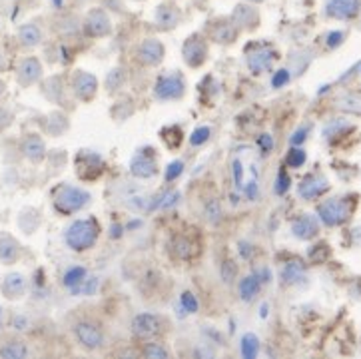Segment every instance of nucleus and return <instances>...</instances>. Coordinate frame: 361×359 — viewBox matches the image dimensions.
<instances>
[{
  "label": "nucleus",
  "mask_w": 361,
  "mask_h": 359,
  "mask_svg": "<svg viewBox=\"0 0 361 359\" xmlns=\"http://www.w3.org/2000/svg\"><path fill=\"white\" fill-rule=\"evenodd\" d=\"M98 238H100V224L96 222V218L76 220L64 232V241L72 252L92 250L96 246Z\"/></svg>",
  "instance_id": "obj_1"
},
{
  "label": "nucleus",
  "mask_w": 361,
  "mask_h": 359,
  "mask_svg": "<svg viewBox=\"0 0 361 359\" xmlns=\"http://www.w3.org/2000/svg\"><path fill=\"white\" fill-rule=\"evenodd\" d=\"M90 204V194L78 186L61 184L52 192V206L61 216H72Z\"/></svg>",
  "instance_id": "obj_2"
},
{
  "label": "nucleus",
  "mask_w": 361,
  "mask_h": 359,
  "mask_svg": "<svg viewBox=\"0 0 361 359\" xmlns=\"http://www.w3.org/2000/svg\"><path fill=\"white\" fill-rule=\"evenodd\" d=\"M210 56V42L204 34H190L182 46V58L190 68H200Z\"/></svg>",
  "instance_id": "obj_3"
},
{
  "label": "nucleus",
  "mask_w": 361,
  "mask_h": 359,
  "mask_svg": "<svg viewBox=\"0 0 361 359\" xmlns=\"http://www.w3.org/2000/svg\"><path fill=\"white\" fill-rule=\"evenodd\" d=\"M166 319L156 314H138L132 319V333L142 342H154L166 331Z\"/></svg>",
  "instance_id": "obj_4"
},
{
  "label": "nucleus",
  "mask_w": 361,
  "mask_h": 359,
  "mask_svg": "<svg viewBox=\"0 0 361 359\" xmlns=\"http://www.w3.org/2000/svg\"><path fill=\"white\" fill-rule=\"evenodd\" d=\"M154 94L162 102L182 100L186 96V80H184V76L178 74V72L160 76L158 82H156V86H154Z\"/></svg>",
  "instance_id": "obj_5"
},
{
  "label": "nucleus",
  "mask_w": 361,
  "mask_h": 359,
  "mask_svg": "<svg viewBox=\"0 0 361 359\" xmlns=\"http://www.w3.org/2000/svg\"><path fill=\"white\" fill-rule=\"evenodd\" d=\"M74 337L80 347H84L86 351H96L100 349L106 342V335L102 328L94 321L82 319L74 326Z\"/></svg>",
  "instance_id": "obj_6"
},
{
  "label": "nucleus",
  "mask_w": 361,
  "mask_h": 359,
  "mask_svg": "<svg viewBox=\"0 0 361 359\" xmlns=\"http://www.w3.org/2000/svg\"><path fill=\"white\" fill-rule=\"evenodd\" d=\"M74 166L76 172H78V178L84 180V182L100 178L102 172H104L102 156H98L96 152H90V150H80V154L74 158Z\"/></svg>",
  "instance_id": "obj_7"
},
{
  "label": "nucleus",
  "mask_w": 361,
  "mask_h": 359,
  "mask_svg": "<svg viewBox=\"0 0 361 359\" xmlns=\"http://www.w3.org/2000/svg\"><path fill=\"white\" fill-rule=\"evenodd\" d=\"M82 30L88 38H106L112 34V20L104 8H92L88 15L84 16Z\"/></svg>",
  "instance_id": "obj_8"
},
{
  "label": "nucleus",
  "mask_w": 361,
  "mask_h": 359,
  "mask_svg": "<svg viewBox=\"0 0 361 359\" xmlns=\"http://www.w3.org/2000/svg\"><path fill=\"white\" fill-rule=\"evenodd\" d=\"M70 90L80 102H92L98 94V78L86 70H76L70 78Z\"/></svg>",
  "instance_id": "obj_9"
},
{
  "label": "nucleus",
  "mask_w": 361,
  "mask_h": 359,
  "mask_svg": "<svg viewBox=\"0 0 361 359\" xmlns=\"http://www.w3.org/2000/svg\"><path fill=\"white\" fill-rule=\"evenodd\" d=\"M45 76V68L42 62L36 56H26L18 62L16 66V80L22 88H31L34 84H38Z\"/></svg>",
  "instance_id": "obj_10"
},
{
  "label": "nucleus",
  "mask_w": 361,
  "mask_h": 359,
  "mask_svg": "<svg viewBox=\"0 0 361 359\" xmlns=\"http://www.w3.org/2000/svg\"><path fill=\"white\" fill-rule=\"evenodd\" d=\"M64 285L76 296H84V294H92L96 289V280L88 276L86 268L74 266L64 273Z\"/></svg>",
  "instance_id": "obj_11"
},
{
  "label": "nucleus",
  "mask_w": 361,
  "mask_h": 359,
  "mask_svg": "<svg viewBox=\"0 0 361 359\" xmlns=\"http://www.w3.org/2000/svg\"><path fill=\"white\" fill-rule=\"evenodd\" d=\"M238 36L240 30L232 22V18H216L208 24V40L216 45H234Z\"/></svg>",
  "instance_id": "obj_12"
},
{
  "label": "nucleus",
  "mask_w": 361,
  "mask_h": 359,
  "mask_svg": "<svg viewBox=\"0 0 361 359\" xmlns=\"http://www.w3.org/2000/svg\"><path fill=\"white\" fill-rule=\"evenodd\" d=\"M166 48L158 38H146V40H142L138 45V48H136V58H138V62L144 64V66H148V68H154V66L162 64Z\"/></svg>",
  "instance_id": "obj_13"
},
{
  "label": "nucleus",
  "mask_w": 361,
  "mask_h": 359,
  "mask_svg": "<svg viewBox=\"0 0 361 359\" xmlns=\"http://www.w3.org/2000/svg\"><path fill=\"white\" fill-rule=\"evenodd\" d=\"M154 22L160 30H174L182 22V10L180 6L174 0H166L158 8H156V16Z\"/></svg>",
  "instance_id": "obj_14"
},
{
  "label": "nucleus",
  "mask_w": 361,
  "mask_h": 359,
  "mask_svg": "<svg viewBox=\"0 0 361 359\" xmlns=\"http://www.w3.org/2000/svg\"><path fill=\"white\" fill-rule=\"evenodd\" d=\"M232 22L238 26V30H254L259 22V13L252 2H240L234 13H232Z\"/></svg>",
  "instance_id": "obj_15"
},
{
  "label": "nucleus",
  "mask_w": 361,
  "mask_h": 359,
  "mask_svg": "<svg viewBox=\"0 0 361 359\" xmlns=\"http://www.w3.org/2000/svg\"><path fill=\"white\" fill-rule=\"evenodd\" d=\"M20 152L32 164H40L46 158V144L40 134H26L20 142Z\"/></svg>",
  "instance_id": "obj_16"
},
{
  "label": "nucleus",
  "mask_w": 361,
  "mask_h": 359,
  "mask_svg": "<svg viewBox=\"0 0 361 359\" xmlns=\"http://www.w3.org/2000/svg\"><path fill=\"white\" fill-rule=\"evenodd\" d=\"M26 285H29V282H26V278L22 273L10 271V273L4 276V280L0 284V292H2V296L6 299L16 301V299H20L26 294Z\"/></svg>",
  "instance_id": "obj_17"
},
{
  "label": "nucleus",
  "mask_w": 361,
  "mask_h": 359,
  "mask_svg": "<svg viewBox=\"0 0 361 359\" xmlns=\"http://www.w3.org/2000/svg\"><path fill=\"white\" fill-rule=\"evenodd\" d=\"M158 162H156V158L150 156V154H144V150L142 152H138L134 158H132V162H130V172H132V176L140 180H148V178H154L156 174H158Z\"/></svg>",
  "instance_id": "obj_18"
},
{
  "label": "nucleus",
  "mask_w": 361,
  "mask_h": 359,
  "mask_svg": "<svg viewBox=\"0 0 361 359\" xmlns=\"http://www.w3.org/2000/svg\"><path fill=\"white\" fill-rule=\"evenodd\" d=\"M246 56H248V58H246L248 68H250L254 74H262V72H266V70L271 66L273 50L268 48V46H254Z\"/></svg>",
  "instance_id": "obj_19"
},
{
  "label": "nucleus",
  "mask_w": 361,
  "mask_h": 359,
  "mask_svg": "<svg viewBox=\"0 0 361 359\" xmlns=\"http://www.w3.org/2000/svg\"><path fill=\"white\" fill-rule=\"evenodd\" d=\"M20 257H22L20 241L8 232H0V262L6 266H13Z\"/></svg>",
  "instance_id": "obj_20"
},
{
  "label": "nucleus",
  "mask_w": 361,
  "mask_h": 359,
  "mask_svg": "<svg viewBox=\"0 0 361 359\" xmlns=\"http://www.w3.org/2000/svg\"><path fill=\"white\" fill-rule=\"evenodd\" d=\"M170 252H172V255L176 260L188 262V260L196 257L198 246L188 236H176V238H172V241H170Z\"/></svg>",
  "instance_id": "obj_21"
},
{
  "label": "nucleus",
  "mask_w": 361,
  "mask_h": 359,
  "mask_svg": "<svg viewBox=\"0 0 361 359\" xmlns=\"http://www.w3.org/2000/svg\"><path fill=\"white\" fill-rule=\"evenodd\" d=\"M42 38H45L42 29L36 22H26L18 29V42L24 48H36L42 42Z\"/></svg>",
  "instance_id": "obj_22"
},
{
  "label": "nucleus",
  "mask_w": 361,
  "mask_h": 359,
  "mask_svg": "<svg viewBox=\"0 0 361 359\" xmlns=\"http://www.w3.org/2000/svg\"><path fill=\"white\" fill-rule=\"evenodd\" d=\"M68 128H70V120H68V116H66L64 112L56 110V112H50V114H48V120H46L45 124L46 134L58 138V136L66 134Z\"/></svg>",
  "instance_id": "obj_23"
},
{
  "label": "nucleus",
  "mask_w": 361,
  "mask_h": 359,
  "mask_svg": "<svg viewBox=\"0 0 361 359\" xmlns=\"http://www.w3.org/2000/svg\"><path fill=\"white\" fill-rule=\"evenodd\" d=\"M360 0H330L328 2V15L333 18H349L358 13Z\"/></svg>",
  "instance_id": "obj_24"
},
{
  "label": "nucleus",
  "mask_w": 361,
  "mask_h": 359,
  "mask_svg": "<svg viewBox=\"0 0 361 359\" xmlns=\"http://www.w3.org/2000/svg\"><path fill=\"white\" fill-rule=\"evenodd\" d=\"M18 225L22 228V232L24 234H34L36 230H38V225H40V214H38V209L34 208H24L20 212V218H18Z\"/></svg>",
  "instance_id": "obj_25"
},
{
  "label": "nucleus",
  "mask_w": 361,
  "mask_h": 359,
  "mask_svg": "<svg viewBox=\"0 0 361 359\" xmlns=\"http://www.w3.org/2000/svg\"><path fill=\"white\" fill-rule=\"evenodd\" d=\"M64 90L66 88H64V84H62V80L58 78V76L48 78L45 84H42V94H45L46 98H48L52 104H61Z\"/></svg>",
  "instance_id": "obj_26"
},
{
  "label": "nucleus",
  "mask_w": 361,
  "mask_h": 359,
  "mask_svg": "<svg viewBox=\"0 0 361 359\" xmlns=\"http://www.w3.org/2000/svg\"><path fill=\"white\" fill-rule=\"evenodd\" d=\"M259 280H257L256 276H246L243 280L240 282V298L243 301H252V299H256V296L259 294Z\"/></svg>",
  "instance_id": "obj_27"
},
{
  "label": "nucleus",
  "mask_w": 361,
  "mask_h": 359,
  "mask_svg": "<svg viewBox=\"0 0 361 359\" xmlns=\"http://www.w3.org/2000/svg\"><path fill=\"white\" fill-rule=\"evenodd\" d=\"M29 353H31L29 347H26V344H22V342H6V344L0 347V358L6 359L26 358Z\"/></svg>",
  "instance_id": "obj_28"
},
{
  "label": "nucleus",
  "mask_w": 361,
  "mask_h": 359,
  "mask_svg": "<svg viewBox=\"0 0 361 359\" xmlns=\"http://www.w3.org/2000/svg\"><path fill=\"white\" fill-rule=\"evenodd\" d=\"M259 353V340L254 333H246L241 337V356L246 359H254Z\"/></svg>",
  "instance_id": "obj_29"
},
{
  "label": "nucleus",
  "mask_w": 361,
  "mask_h": 359,
  "mask_svg": "<svg viewBox=\"0 0 361 359\" xmlns=\"http://www.w3.org/2000/svg\"><path fill=\"white\" fill-rule=\"evenodd\" d=\"M126 84V70L124 68H114L106 76V90L108 92H116Z\"/></svg>",
  "instance_id": "obj_30"
},
{
  "label": "nucleus",
  "mask_w": 361,
  "mask_h": 359,
  "mask_svg": "<svg viewBox=\"0 0 361 359\" xmlns=\"http://www.w3.org/2000/svg\"><path fill=\"white\" fill-rule=\"evenodd\" d=\"M294 232H296V236H300V238H312V236L316 234V224H314L312 218H301V220H298V222L294 224Z\"/></svg>",
  "instance_id": "obj_31"
},
{
  "label": "nucleus",
  "mask_w": 361,
  "mask_h": 359,
  "mask_svg": "<svg viewBox=\"0 0 361 359\" xmlns=\"http://www.w3.org/2000/svg\"><path fill=\"white\" fill-rule=\"evenodd\" d=\"M142 356L144 358H170V351L166 349V345L162 344H154V342H148L144 344V349H142Z\"/></svg>",
  "instance_id": "obj_32"
},
{
  "label": "nucleus",
  "mask_w": 361,
  "mask_h": 359,
  "mask_svg": "<svg viewBox=\"0 0 361 359\" xmlns=\"http://www.w3.org/2000/svg\"><path fill=\"white\" fill-rule=\"evenodd\" d=\"M211 136V128H208V126H200V128H196L194 132H192V136H190V144L196 148V146H204L208 140H210Z\"/></svg>",
  "instance_id": "obj_33"
},
{
  "label": "nucleus",
  "mask_w": 361,
  "mask_h": 359,
  "mask_svg": "<svg viewBox=\"0 0 361 359\" xmlns=\"http://www.w3.org/2000/svg\"><path fill=\"white\" fill-rule=\"evenodd\" d=\"M323 188H328L326 186V182H314V180H305L303 182V186H301V194L305 196V198H310V196H316L319 194Z\"/></svg>",
  "instance_id": "obj_34"
},
{
  "label": "nucleus",
  "mask_w": 361,
  "mask_h": 359,
  "mask_svg": "<svg viewBox=\"0 0 361 359\" xmlns=\"http://www.w3.org/2000/svg\"><path fill=\"white\" fill-rule=\"evenodd\" d=\"M13 122H15V114H13L8 108L0 106V134L6 132V130L13 126Z\"/></svg>",
  "instance_id": "obj_35"
},
{
  "label": "nucleus",
  "mask_w": 361,
  "mask_h": 359,
  "mask_svg": "<svg viewBox=\"0 0 361 359\" xmlns=\"http://www.w3.org/2000/svg\"><path fill=\"white\" fill-rule=\"evenodd\" d=\"M182 172H184V162H182V160L172 162V164L166 168V174H164L166 182H174V180L180 176Z\"/></svg>",
  "instance_id": "obj_36"
},
{
  "label": "nucleus",
  "mask_w": 361,
  "mask_h": 359,
  "mask_svg": "<svg viewBox=\"0 0 361 359\" xmlns=\"http://www.w3.org/2000/svg\"><path fill=\"white\" fill-rule=\"evenodd\" d=\"M182 305L186 308V312L188 314H194V312H198V299L190 294V292H186V294H182Z\"/></svg>",
  "instance_id": "obj_37"
},
{
  "label": "nucleus",
  "mask_w": 361,
  "mask_h": 359,
  "mask_svg": "<svg viewBox=\"0 0 361 359\" xmlns=\"http://www.w3.org/2000/svg\"><path fill=\"white\" fill-rule=\"evenodd\" d=\"M305 160V154L301 150H291L289 156H287V164L289 166H301Z\"/></svg>",
  "instance_id": "obj_38"
},
{
  "label": "nucleus",
  "mask_w": 361,
  "mask_h": 359,
  "mask_svg": "<svg viewBox=\"0 0 361 359\" xmlns=\"http://www.w3.org/2000/svg\"><path fill=\"white\" fill-rule=\"evenodd\" d=\"M278 184H280V186H275V192H278V194H284V192L287 190V184H289V180L286 178L284 172L280 174V182H278Z\"/></svg>",
  "instance_id": "obj_39"
},
{
  "label": "nucleus",
  "mask_w": 361,
  "mask_h": 359,
  "mask_svg": "<svg viewBox=\"0 0 361 359\" xmlns=\"http://www.w3.org/2000/svg\"><path fill=\"white\" fill-rule=\"evenodd\" d=\"M287 78H289L287 70H280V74H275V78H273V86H275V88H280V86L286 82Z\"/></svg>",
  "instance_id": "obj_40"
},
{
  "label": "nucleus",
  "mask_w": 361,
  "mask_h": 359,
  "mask_svg": "<svg viewBox=\"0 0 361 359\" xmlns=\"http://www.w3.org/2000/svg\"><path fill=\"white\" fill-rule=\"evenodd\" d=\"M257 144H259V148L262 150H266L264 154H268V150L271 148V138L268 134H264L259 140H257Z\"/></svg>",
  "instance_id": "obj_41"
},
{
  "label": "nucleus",
  "mask_w": 361,
  "mask_h": 359,
  "mask_svg": "<svg viewBox=\"0 0 361 359\" xmlns=\"http://www.w3.org/2000/svg\"><path fill=\"white\" fill-rule=\"evenodd\" d=\"M303 138H305V136H303V130H300V132H298V134L294 136V138H291V144H300L301 140H303Z\"/></svg>",
  "instance_id": "obj_42"
},
{
  "label": "nucleus",
  "mask_w": 361,
  "mask_h": 359,
  "mask_svg": "<svg viewBox=\"0 0 361 359\" xmlns=\"http://www.w3.org/2000/svg\"><path fill=\"white\" fill-rule=\"evenodd\" d=\"M6 70V56L0 52V72H4Z\"/></svg>",
  "instance_id": "obj_43"
},
{
  "label": "nucleus",
  "mask_w": 361,
  "mask_h": 359,
  "mask_svg": "<svg viewBox=\"0 0 361 359\" xmlns=\"http://www.w3.org/2000/svg\"><path fill=\"white\" fill-rule=\"evenodd\" d=\"M4 92H6V82H4V80H0V98L4 96Z\"/></svg>",
  "instance_id": "obj_44"
},
{
  "label": "nucleus",
  "mask_w": 361,
  "mask_h": 359,
  "mask_svg": "<svg viewBox=\"0 0 361 359\" xmlns=\"http://www.w3.org/2000/svg\"><path fill=\"white\" fill-rule=\"evenodd\" d=\"M248 2H252V4H257V2H264V0H248Z\"/></svg>",
  "instance_id": "obj_45"
}]
</instances>
